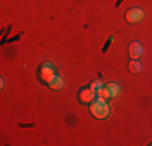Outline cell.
<instances>
[{"label": "cell", "instance_id": "1", "mask_svg": "<svg viewBox=\"0 0 152 146\" xmlns=\"http://www.w3.org/2000/svg\"><path fill=\"white\" fill-rule=\"evenodd\" d=\"M91 114L96 117V119H107L108 117V114H110V107H108L107 101L104 99V97H97V99L92 101Z\"/></svg>", "mask_w": 152, "mask_h": 146}, {"label": "cell", "instance_id": "2", "mask_svg": "<svg viewBox=\"0 0 152 146\" xmlns=\"http://www.w3.org/2000/svg\"><path fill=\"white\" fill-rule=\"evenodd\" d=\"M41 76H42V80H44L45 83H50L53 78H55V70H53V67H52V63H49V62H45L44 65L41 67Z\"/></svg>", "mask_w": 152, "mask_h": 146}, {"label": "cell", "instance_id": "3", "mask_svg": "<svg viewBox=\"0 0 152 146\" xmlns=\"http://www.w3.org/2000/svg\"><path fill=\"white\" fill-rule=\"evenodd\" d=\"M144 18V12L141 8H131L126 12V21L128 23H139Z\"/></svg>", "mask_w": 152, "mask_h": 146}, {"label": "cell", "instance_id": "4", "mask_svg": "<svg viewBox=\"0 0 152 146\" xmlns=\"http://www.w3.org/2000/svg\"><path fill=\"white\" fill-rule=\"evenodd\" d=\"M94 97H96V93L89 88V89H83L81 93H79V101L84 102V104H88V102H92Z\"/></svg>", "mask_w": 152, "mask_h": 146}, {"label": "cell", "instance_id": "5", "mask_svg": "<svg viewBox=\"0 0 152 146\" xmlns=\"http://www.w3.org/2000/svg\"><path fill=\"white\" fill-rule=\"evenodd\" d=\"M141 54H142V46H141L139 42H133L131 46H129V55H131V58H139Z\"/></svg>", "mask_w": 152, "mask_h": 146}, {"label": "cell", "instance_id": "6", "mask_svg": "<svg viewBox=\"0 0 152 146\" xmlns=\"http://www.w3.org/2000/svg\"><path fill=\"white\" fill-rule=\"evenodd\" d=\"M107 89H108V93H110L112 97L118 96V93H120V86H118L117 83H108V85H107Z\"/></svg>", "mask_w": 152, "mask_h": 146}, {"label": "cell", "instance_id": "7", "mask_svg": "<svg viewBox=\"0 0 152 146\" xmlns=\"http://www.w3.org/2000/svg\"><path fill=\"white\" fill-rule=\"evenodd\" d=\"M49 85H50V88H53V89H61V88H63V80H61V76H55Z\"/></svg>", "mask_w": 152, "mask_h": 146}, {"label": "cell", "instance_id": "8", "mask_svg": "<svg viewBox=\"0 0 152 146\" xmlns=\"http://www.w3.org/2000/svg\"><path fill=\"white\" fill-rule=\"evenodd\" d=\"M129 70H131L133 73H137V72H141V63L136 60V58H133V60L129 62Z\"/></svg>", "mask_w": 152, "mask_h": 146}, {"label": "cell", "instance_id": "9", "mask_svg": "<svg viewBox=\"0 0 152 146\" xmlns=\"http://www.w3.org/2000/svg\"><path fill=\"white\" fill-rule=\"evenodd\" d=\"M102 88H104V86H102V81H99V80H97V81H94L92 85H91V89L94 91V93H99Z\"/></svg>", "mask_w": 152, "mask_h": 146}, {"label": "cell", "instance_id": "10", "mask_svg": "<svg viewBox=\"0 0 152 146\" xmlns=\"http://www.w3.org/2000/svg\"><path fill=\"white\" fill-rule=\"evenodd\" d=\"M97 94H99V97H104V99H107V97H112V96H110V93H108V89H107V88H102V89H100Z\"/></svg>", "mask_w": 152, "mask_h": 146}]
</instances>
